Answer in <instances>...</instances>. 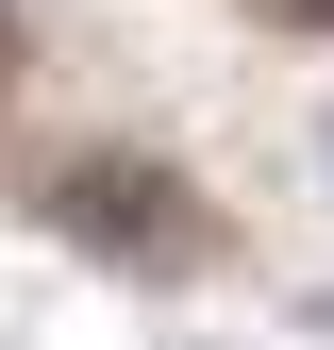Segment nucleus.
<instances>
[{
    "mask_svg": "<svg viewBox=\"0 0 334 350\" xmlns=\"http://www.w3.org/2000/svg\"><path fill=\"white\" fill-rule=\"evenodd\" d=\"M51 234L117 250V267H184V250H201V217H167L151 167H51Z\"/></svg>",
    "mask_w": 334,
    "mask_h": 350,
    "instance_id": "nucleus-1",
    "label": "nucleus"
}]
</instances>
